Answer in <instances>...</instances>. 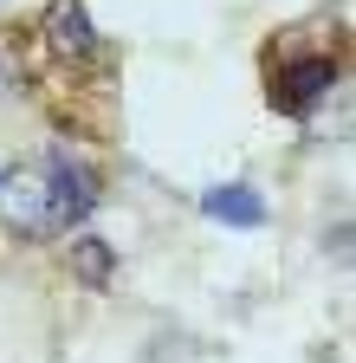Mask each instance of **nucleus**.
<instances>
[{
  "mask_svg": "<svg viewBox=\"0 0 356 363\" xmlns=\"http://www.w3.org/2000/svg\"><path fill=\"white\" fill-rule=\"evenodd\" d=\"M104 182L98 169L71 156V150H46V156H20L0 162V227L20 240H59L78 234L98 214Z\"/></svg>",
  "mask_w": 356,
  "mask_h": 363,
  "instance_id": "nucleus-1",
  "label": "nucleus"
},
{
  "mask_svg": "<svg viewBox=\"0 0 356 363\" xmlns=\"http://www.w3.org/2000/svg\"><path fill=\"white\" fill-rule=\"evenodd\" d=\"M331 84H337V59H331V52L292 59V65H279V78H272V104H279L285 117H311V111H318V98H331Z\"/></svg>",
  "mask_w": 356,
  "mask_h": 363,
  "instance_id": "nucleus-2",
  "label": "nucleus"
},
{
  "mask_svg": "<svg viewBox=\"0 0 356 363\" xmlns=\"http://www.w3.org/2000/svg\"><path fill=\"white\" fill-rule=\"evenodd\" d=\"M201 214L220 220V227H240V234H259L272 208H265V195L253 189V182H214V189L201 195Z\"/></svg>",
  "mask_w": 356,
  "mask_h": 363,
  "instance_id": "nucleus-3",
  "label": "nucleus"
},
{
  "mask_svg": "<svg viewBox=\"0 0 356 363\" xmlns=\"http://www.w3.org/2000/svg\"><path fill=\"white\" fill-rule=\"evenodd\" d=\"M46 39H52L59 59H98V26L84 13V0H59L46 13Z\"/></svg>",
  "mask_w": 356,
  "mask_h": 363,
  "instance_id": "nucleus-4",
  "label": "nucleus"
},
{
  "mask_svg": "<svg viewBox=\"0 0 356 363\" xmlns=\"http://www.w3.org/2000/svg\"><path fill=\"white\" fill-rule=\"evenodd\" d=\"M71 272H78L84 286H110V272H117L110 240H98V234H78V240H71Z\"/></svg>",
  "mask_w": 356,
  "mask_h": 363,
  "instance_id": "nucleus-5",
  "label": "nucleus"
},
{
  "mask_svg": "<svg viewBox=\"0 0 356 363\" xmlns=\"http://www.w3.org/2000/svg\"><path fill=\"white\" fill-rule=\"evenodd\" d=\"M7 84H13V78H7V59H0V98H7Z\"/></svg>",
  "mask_w": 356,
  "mask_h": 363,
  "instance_id": "nucleus-6",
  "label": "nucleus"
}]
</instances>
